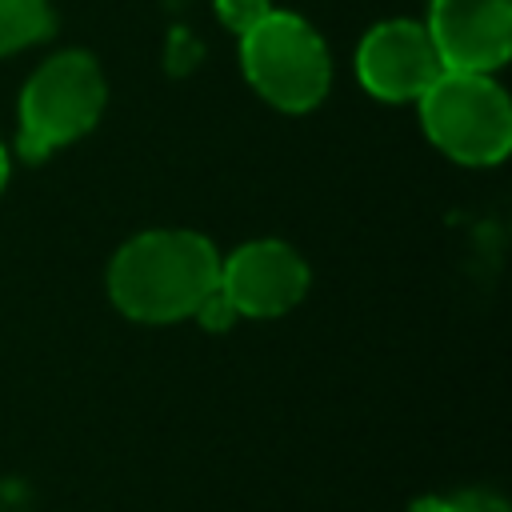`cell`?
I'll list each match as a JSON object with an SVG mask.
<instances>
[{
    "label": "cell",
    "instance_id": "4",
    "mask_svg": "<svg viewBox=\"0 0 512 512\" xmlns=\"http://www.w3.org/2000/svg\"><path fill=\"white\" fill-rule=\"evenodd\" d=\"M240 68L252 92L280 112H312L332 88V52L300 12L272 8L240 36Z\"/></svg>",
    "mask_w": 512,
    "mask_h": 512
},
{
    "label": "cell",
    "instance_id": "10",
    "mask_svg": "<svg viewBox=\"0 0 512 512\" xmlns=\"http://www.w3.org/2000/svg\"><path fill=\"white\" fill-rule=\"evenodd\" d=\"M212 8H216V20L224 28H232L236 36H244L252 24H260L272 12V0H212Z\"/></svg>",
    "mask_w": 512,
    "mask_h": 512
},
{
    "label": "cell",
    "instance_id": "11",
    "mask_svg": "<svg viewBox=\"0 0 512 512\" xmlns=\"http://www.w3.org/2000/svg\"><path fill=\"white\" fill-rule=\"evenodd\" d=\"M192 320L200 324V328H208V332H228L236 320H240V312L232 308V300L224 296V288H220V280H216V288L196 304V312H192Z\"/></svg>",
    "mask_w": 512,
    "mask_h": 512
},
{
    "label": "cell",
    "instance_id": "7",
    "mask_svg": "<svg viewBox=\"0 0 512 512\" xmlns=\"http://www.w3.org/2000/svg\"><path fill=\"white\" fill-rule=\"evenodd\" d=\"M424 28L456 72H500L512 56V0H428Z\"/></svg>",
    "mask_w": 512,
    "mask_h": 512
},
{
    "label": "cell",
    "instance_id": "1",
    "mask_svg": "<svg viewBox=\"0 0 512 512\" xmlns=\"http://www.w3.org/2000/svg\"><path fill=\"white\" fill-rule=\"evenodd\" d=\"M220 280V248L196 228H144L108 260V300L136 324L192 320Z\"/></svg>",
    "mask_w": 512,
    "mask_h": 512
},
{
    "label": "cell",
    "instance_id": "5",
    "mask_svg": "<svg viewBox=\"0 0 512 512\" xmlns=\"http://www.w3.org/2000/svg\"><path fill=\"white\" fill-rule=\"evenodd\" d=\"M440 72L444 60L424 20L412 16L380 20L356 44V80L380 104H416Z\"/></svg>",
    "mask_w": 512,
    "mask_h": 512
},
{
    "label": "cell",
    "instance_id": "9",
    "mask_svg": "<svg viewBox=\"0 0 512 512\" xmlns=\"http://www.w3.org/2000/svg\"><path fill=\"white\" fill-rule=\"evenodd\" d=\"M408 512H508V504L492 492H452V496H420Z\"/></svg>",
    "mask_w": 512,
    "mask_h": 512
},
{
    "label": "cell",
    "instance_id": "3",
    "mask_svg": "<svg viewBox=\"0 0 512 512\" xmlns=\"http://www.w3.org/2000/svg\"><path fill=\"white\" fill-rule=\"evenodd\" d=\"M416 108L432 148L464 168H492L512 152V100L492 72L444 68Z\"/></svg>",
    "mask_w": 512,
    "mask_h": 512
},
{
    "label": "cell",
    "instance_id": "12",
    "mask_svg": "<svg viewBox=\"0 0 512 512\" xmlns=\"http://www.w3.org/2000/svg\"><path fill=\"white\" fill-rule=\"evenodd\" d=\"M8 176H12V160H8V144L0 140V192L8 188Z\"/></svg>",
    "mask_w": 512,
    "mask_h": 512
},
{
    "label": "cell",
    "instance_id": "6",
    "mask_svg": "<svg viewBox=\"0 0 512 512\" xmlns=\"http://www.w3.org/2000/svg\"><path fill=\"white\" fill-rule=\"evenodd\" d=\"M304 256L276 236L244 240L228 256H220V288L240 312V320H272L292 312L308 292Z\"/></svg>",
    "mask_w": 512,
    "mask_h": 512
},
{
    "label": "cell",
    "instance_id": "2",
    "mask_svg": "<svg viewBox=\"0 0 512 512\" xmlns=\"http://www.w3.org/2000/svg\"><path fill=\"white\" fill-rule=\"evenodd\" d=\"M108 104V80L92 52L64 48L40 60L16 100V152L44 160L64 144L88 136Z\"/></svg>",
    "mask_w": 512,
    "mask_h": 512
},
{
    "label": "cell",
    "instance_id": "8",
    "mask_svg": "<svg viewBox=\"0 0 512 512\" xmlns=\"http://www.w3.org/2000/svg\"><path fill=\"white\" fill-rule=\"evenodd\" d=\"M56 28L52 0H0V56H16Z\"/></svg>",
    "mask_w": 512,
    "mask_h": 512
}]
</instances>
